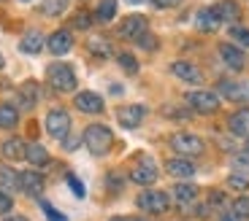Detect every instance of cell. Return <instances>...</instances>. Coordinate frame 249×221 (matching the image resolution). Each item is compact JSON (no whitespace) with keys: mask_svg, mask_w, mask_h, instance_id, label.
I'll use <instances>...</instances> for the list:
<instances>
[{"mask_svg":"<svg viewBox=\"0 0 249 221\" xmlns=\"http://www.w3.org/2000/svg\"><path fill=\"white\" fill-rule=\"evenodd\" d=\"M111 143H114L111 129L103 127V124H89V127L84 129V146H87V151L95 154V157L108 154L111 151Z\"/></svg>","mask_w":249,"mask_h":221,"instance_id":"1","label":"cell"},{"mask_svg":"<svg viewBox=\"0 0 249 221\" xmlns=\"http://www.w3.org/2000/svg\"><path fill=\"white\" fill-rule=\"evenodd\" d=\"M46 81H49V86L54 92H73L79 79H76V70L71 68V65L54 62V65H49V70H46Z\"/></svg>","mask_w":249,"mask_h":221,"instance_id":"2","label":"cell"},{"mask_svg":"<svg viewBox=\"0 0 249 221\" xmlns=\"http://www.w3.org/2000/svg\"><path fill=\"white\" fill-rule=\"evenodd\" d=\"M136 205H138L141 210H146V213H155V216H160V213H165V210L171 208V197L165 194V191L146 189V191H141V194H138Z\"/></svg>","mask_w":249,"mask_h":221,"instance_id":"3","label":"cell"},{"mask_svg":"<svg viewBox=\"0 0 249 221\" xmlns=\"http://www.w3.org/2000/svg\"><path fill=\"white\" fill-rule=\"evenodd\" d=\"M171 148L179 157H198V154H203V141L193 132H176L171 138Z\"/></svg>","mask_w":249,"mask_h":221,"instance_id":"4","label":"cell"},{"mask_svg":"<svg viewBox=\"0 0 249 221\" xmlns=\"http://www.w3.org/2000/svg\"><path fill=\"white\" fill-rule=\"evenodd\" d=\"M68 129H71L68 110L52 108L49 113H46V132H49L52 138H57V141H65V138H68Z\"/></svg>","mask_w":249,"mask_h":221,"instance_id":"5","label":"cell"},{"mask_svg":"<svg viewBox=\"0 0 249 221\" xmlns=\"http://www.w3.org/2000/svg\"><path fill=\"white\" fill-rule=\"evenodd\" d=\"M187 105L198 113H214L219 108V95L217 92H206V89H195V92L187 95Z\"/></svg>","mask_w":249,"mask_h":221,"instance_id":"6","label":"cell"},{"mask_svg":"<svg viewBox=\"0 0 249 221\" xmlns=\"http://www.w3.org/2000/svg\"><path fill=\"white\" fill-rule=\"evenodd\" d=\"M143 32H146V16H141V14H130L119 25V38H124V41H138Z\"/></svg>","mask_w":249,"mask_h":221,"instance_id":"7","label":"cell"},{"mask_svg":"<svg viewBox=\"0 0 249 221\" xmlns=\"http://www.w3.org/2000/svg\"><path fill=\"white\" fill-rule=\"evenodd\" d=\"M143 116H146V108L143 105H119L117 108V122L127 129H136L143 122Z\"/></svg>","mask_w":249,"mask_h":221,"instance_id":"8","label":"cell"},{"mask_svg":"<svg viewBox=\"0 0 249 221\" xmlns=\"http://www.w3.org/2000/svg\"><path fill=\"white\" fill-rule=\"evenodd\" d=\"M19 191H25V194H30V197H38L44 191V175L36 173V170L19 173Z\"/></svg>","mask_w":249,"mask_h":221,"instance_id":"9","label":"cell"},{"mask_svg":"<svg viewBox=\"0 0 249 221\" xmlns=\"http://www.w3.org/2000/svg\"><path fill=\"white\" fill-rule=\"evenodd\" d=\"M219 57H222V62L231 70H244V65H247L244 51L238 46H233V43H219Z\"/></svg>","mask_w":249,"mask_h":221,"instance_id":"10","label":"cell"},{"mask_svg":"<svg viewBox=\"0 0 249 221\" xmlns=\"http://www.w3.org/2000/svg\"><path fill=\"white\" fill-rule=\"evenodd\" d=\"M171 73L179 81H184V84H203V73H200V68H195L193 62H174Z\"/></svg>","mask_w":249,"mask_h":221,"instance_id":"11","label":"cell"},{"mask_svg":"<svg viewBox=\"0 0 249 221\" xmlns=\"http://www.w3.org/2000/svg\"><path fill=\"white\" fill-rule=\"evenodd\" d=\"M46 46H49L52 54L62 57V54H68V51L73 49V35H71L68 30H57V32H52V35H49Z\"/></svg>","mask_w":249,"mask_h":221,"instance_id":"12","label":"cell"},{"mask_svg":"<svg viewBox=\"0 0 249 221\" xmlns=\"http://www.w3.org/2000/svg\"><path fill=\"white\" fill-rule=\"evenodd\" d=\"M165 170H168V175H174V178H193L198 167L187 159V157H174V159L165 162Z\"/></svg>","mask_w":249,"mask_h":221,"instance_id":"13","label":"cell"},{"mask_svg":"<svg viewBox=\"0 0 249 221\" xmlns=\"http://www.w3.org/2000/svg\"><path fill=\"white\" fill-rule=\"evenodd\" d=\"M212 11L217 14L219 22H231V25H236L238 16H241V6H238L236 0H219Z\"/></svg>","mask_w":249,"mask_h":221,"instance_id":"14","label":"cell"},{"mask_svg":"<svg viewBox=\"0 0 249 221\" xmlns=\"http://www.w3.org/2000/svg\"><path fill=\"white\" fill-rule=\"evenodd\" d=\"M130 181L138 186H152L157 181V167L149 165V162H143V165H136L130 170Z\"/></svg>","mask_w":249,"mask_h":221,"instance_id":"15","label":"cell"},{"mask_svg":"<svg viewBox=\"0 0 249 221\" xmlns=\"http://www.w3.org/2000/svg\"><path fill=\"white\" fill-rule=\"evenodd\" d=\"M219 95L233 103H244L249 100V84H233V81H222L219 84Z\"/></svg>","mask_w":249,"mask_h":221,"instance_id":"16","label":"cell"},{"mask_svg":"<svg viewBox=\"0 0 249 221\" xmlns=\"http://www.w3.org/2000/svg\"><path fill=\"white\" fill-rule=\"evenodd\" d=\"M73 103H76V108L84 110V113H103V100L95 92H79Z\"/></svg>","mask_w":249,"mask_h":221,"instance_id":"17","label":"cell"},{"mask_svg":"<svg viewBox=\"0 0 249 221\" xmlns=\"http://www.w3.org/2000/svg\"><path fill=\"white\" fill-rule=\"evenodd\" d=\"M228 127H231L233 135H238V138H249V108L236 110V113L231 116V122H228Z\"/></svg>","mask_w":249,"mask_h":221,"instance_id":"18","label":"cell"},{"mask_svg":"<svg viewBox=\"0 0 249 221\" xmlns=\"http://www.w3.org/2000/svg\"><path fill=\"white\" fill-rule=\"evenodd\" d=\"M174 200L181 205V208H187V205H193L195 200H198V186L195 184H176L174 186Z\"/></svg>","mask_w":249,"mask_h":221,"instance_id":"19","label":"cell"},{"mask_svg":"<svg viewBox=\"0 0 249 221\" xmlns=\"http://www.w3.org/2000/svg\"><path fill=\"white\" fill-rule=\"evenodd\" d=\"M87 49H89V54L100 57V60H108V57L114 54L111 41H108V38H103V35H92V38H89V41H87Z\"/></svg>","mask_w":249,"mask_h":221,"instance_id":"20","label":"cell"},{"mask_svg":"<svg viewBox=\"0 0 249 221\" xmlns=\"http://www.w3.org/2000/svg\"><path fill=\"white\" fill-rule=\"evenodd\" d=\"M25 159L36 167H46L49 165V151H46L41 143H27L25 146Z\"/></svg>","mask_w":249,"mask_h":221,"instance_id":"21","label":"cell"},{"mask_svg":"<svg viewBox=\"0 0 249 221\" xmlns=\"http://www.w3.org/2000/svg\"><path fill=\"white\" fill-rule=\"evenodd\" d=\"M38 103V84L36 81H25L19 86V105L22 108H33Z\"/></svg>","mask_w":249,"mask_h":221,"instance_id":"22","label":"cell"},{"mask_svg":"<svg viewBox=\"0 0 249 221\" xmlns=\"http://www.w3.org/2000/svg\"><path fill=\"white\" fill-rule=\"evenodd\" d=\"M19 49L25 51V54H38V51L44 49V35L41 32H27V35H22V41H19Z\"/></svg>","mask_w":249,"mask_h":221,"instance_id":"23","label":"cell"},{"mask_svg":"<svg viewBox=\"0 0 249 221\" xmlns=\"http://www.w3.org/2000/svg\"><path fill=\"white\" fill-rule=\"evenodd\" d=\"M0 151H3V157H6V159L17 162V159H22V157H25V141H22V138H8V141L3 143V148H0Z\"/></svg>","mask_w":249,"mask_h":221,"instance_id":"24","label":"cell"},{"mask_svg":"<svg viewBox=\"0 0 249 221\" xmlns=\"http://www.w3.org/2000/svg\"><path fill=\"white\" fill-rule=\"evenodd\" d=\"M19 124V110L14 105L3 103L0 105V129H14Z\"/></svg>","mask_w":249,"mask_h":221,"instance_id":"25","label":"cell"},{"mask_svg":"<svg viewBox=\"0 0 249 221\" xmlns=\"http://www.w3.org/2000/svg\"><path fill=\"white\" fill-rule=\"evenodd\" d=\"M17 189H19V175L11 167H0V191L11 194V191H17Z\"/></svg>","mask_w":249,"mask_h":221,"instance_id":"26","label":"cell"},{"mask_svg":"<svg viewBox=\"0 0 249 221\" xmlns=\"http://www.w3.org/2000/svg\"><path fill=\"white\" fill-rule=\"evenodd\" d=\"M195 25L200 27V30H217V25H219V19H217V14L212 11V8H203V11H198V16H195Z\"/></svg>","mask_w":249,"mask_h":221,"instance_id":"27","label":"cell"},{"mask_svg":"<svg viewBox=\"0 0 249 221\" xmlns=\"http://www.w3.org/2000/svg\"><path fill=\"white\" fill-rule=\"evenodd\" d=\"M117 16V0H100L98 11H95V19L98 22H111Z\"/></svg>","mask_w":249,"mask_h":221,"instance_id":"28","label":"cell"},{"mask_svg":"<svg viewBox=\"0 0 249 221\" xmlns=\"http://www.w3.org/2000/svg\"><path fill=\"white\" fill-rule=\"evenodd\" d=\"M68 3L71 0H44L41 3V14H46V16H62Z\"/></svg>","mask_w":249,"mask_h":221,"instance_id":"29","label":"cell"},{"mask_svg":"<svg viewBox=\"0 0 249 221\" xmlns=\"http://www.w3.org/2000/svg\"><path fill=\"white\" fill-rule=\"evenodd\" d=\"M233 216H236V221H249V194H241L233 203Z\"/></svg>","mask_w":249,"mask_h":221,"instance_id":"30","label":"cell"},{"mask_svg":"<svg viewBox=\"0 0 249 221\" xmlns=\"http://www.w3.org/2000/svg\"><path fill=\"white\" fill-rule=\"evenodd\" d=\"M228 189L238 191V194H249V178H244V175H231V178H228Z\"/></svg>","mask_w":249,"mask_h":221,"instance_id":"31","label":"cell"},{"mask_svg":"<svg viewBox=\"0 0 249 221\" xmlns=\"http://www.w3.org/2000/svg\"><path fill=\"white\" fill-rule=\"evenodd\" d=\"M117 60H119V65H122L127 73H138V62H136V57H133V54L122 51V54H117Z\"/></svg>","mask_w":249,"mask_h":221,"instance_id":"32","label":"cell"},{"mask_svg":"<svg viewBox=\"0 0 249 221\" xmlns=\"http://www.w3.org/2000/svg\"><path fill=\"white\" fill-rule=\"evenodd\" d=\"M231 35H233V41H236L238 46H249V30H247V27L233 25L231 27Z\"/></svg>","mask_w":249,"mask_h":221,"instance_id":"33","label":"cell"},{"mask_svg":"<svg viewBox=\"0 0 249 221\" xmlns=\"http://www.w3.org/2000/svg\"><path fill=\"white\" fill-rule=\"evenodd\" d=\"M89 25H92V16H89L87 11H79L73 16V27H76V30H87Z\"/></svg>","mask_w":249,"mask_h":221,"instance_id":"34","label":"cell"},{"mask_svg":"<svg viewBox=\"0 0 249 221\" xmlns=\"http://www.w3.org/2000/svg\"><path fill=\"white\" fill-rule=\"evenodd\" d=\"M209 208H219L225 213V194L222 191H212L209 194Z\"/></svg>","mask_w":249,"mask_h":221,"instance_id":"35","label":"cell"},{"mask_svg":"<svg viewBox=\"0 0 249 221\" xmlns=\"http://www.w3.org/2000/svg\"><path fill=\"white\" fill-rule=\"evenodd\" d=\"M41 208H44V213H46V219H49V221H68L62 213H57V210L52 208L49 203H41Z\"/></svg>","mask_w":249,"mask_h":221,"instance_id":"36","label":"cell"},{"mask_svg":"<svg viewBox=\"0 0 249 221\" xmlns=\"http://www.w3.org/2000/svg\"><path fill=\"white\" fill-rule=\"evenodd\" d=\"M233 167L236 170H249V154H236L233 157Z\"/></svg>","mask_w":249,"mask_h":221,"instance_id":"37","label":"cell"},{"mask_svg":"<svg viewBox=\"0 0 249 221\" xmlns=\"http://www.w3.org/2000/svg\"><path fill=\"white\" fill-rule=\"evenodd\" d=\"M68 186L73 189V194H76V197H84V186H81V181L76 178V175H68Z\"/></svg>","mask_w":249,"mask_h":221,"instance_id":"38","label":"cell"},{"mask_svg":"<svg viewBox=\"0 0 249 221\" xmlns=\"http://www.w3.org/2000/svg\"><path fill=\"white\" fill-rule=\"evenodd\" d=\"M14 208V203H11V197L6 194V191H0V213H8V210Z\"/></svg>","mask_w":249,"mask_h":221,"instance_id":"39","label":"cell"},{"mask_svg":"<svg viewBox=\"0 0 249 221\" xmlns=\"http://www.w3.org/2000/svg\"><path fill=\"white\" fill-rule=\"evenodd\" d=\"M138 43H141L143 49H155V46H157V41H155V38L149 35V32H143V35L138 38Z\"/></svg>","mask_w":249,"mask_h":221,"instance_id":"40","label":"cell"},{"mask_svg":"<svg viewBox=\"0 0 249 221\" xmlns=\"http://www.w3.org/2000/svg\"><path fill=\"white\" fill-rule=\"evenodd\" d=\"M155 6H160V8H171V6H179L181 0H152Z\"/></svg>","mask_w":249,"mask_h":221,"instance_id":"41","label":"cell"},{"mask_svg":"<svg viewBox=\"0 0 249 221\" xmlns=\"http://www.w3.org/2000/svg\"><path fill=\"white\" fill-rule=\"evenodd\" d=\"M219 221H236V216H233V213H222V216H219Z\"/></svg>","mask_w":249,"mask_h":221,"instance_id":"42","label":"cell"},{"mask_svg":"<svg viewBox=\"0 0 249 221\" xmlns=\"http://www.w3.org/2000/svg\"><path fill=\"white\" fill-rule=\"evenodd\" d=\"M3 221H27L25 216H8V219H3Z\"/></svg>","mask_w":249,"mask_h":221,"instance_id":"43","label":"cell"},{"mask_svg":"<svg viewBox=\"0 0 249 221\" xmlns=\"http://www.w3.org/2000/svg\"><path fill=\"white\" fill-rule=\"evenodd\" d=\"M111 221H138V219H124V216H117V219H111Z\"/></svg>","mask_w":249,"mask_h":221,"instance_id":"44","label":"cell"},{"mask_svg":"<svg viewBox=\"0 0 249 221\" xmlns=\"http://www.w3.org/2000/svg\"><path fill=\"white\" fill-rule=\"evenodd\" d=\"M127 3H130V6H138V3H143V0H127Z\"/></svg>","mask_w":249,"mask_h":221,"instance_id":"45","label":"cell"},{"mask_svg":"<svg viewBox=\"0 0 249 221\" xmlns=\"http://www.w3.org/2000/svg\"><path fill=\"white\" fill-rule=\"evenodd\" d=\"M247 148H249V138H247Z\"/></svg>","mask_w":249,"mask_h":221,"instance_id":"46","label":"cell"},{"mask_svg":"<svg viewBox=\"0 0 249 221\" xmlns=\"http://www.w3.org/2000/svg\"><path fill=\"white\" fill-rule=\"evenodd\" d=\"M22 3H30V0H22Z\"/></svg>","mask_w":249,"mask_h":221,"instance_id":"47","label":"cell"}]
</instances>
